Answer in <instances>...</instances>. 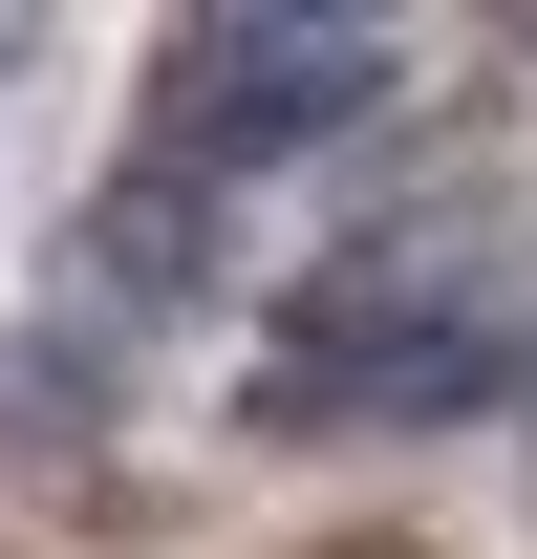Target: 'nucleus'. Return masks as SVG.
Segmentation results:
<instances>
[{
    "instance_id": "nucleus-1",
    "label": "nucleus",
    "mask_w": 537,
    "mask_h": 559,
    "mask_svg": "<svg viewBox=\"0 0 537 559\" xmlns=\"http://www.w3.org/2000/svg\"><path fill=\"white\" fill-rule=\"evenodd\" d=\"M387 108V44L366 22H215L194 66H172V151L237 173V151H301V130H366Z\"/></svg>"
},
{
    "instance_id": "nucleus-2",
    "label": "nucleus",
    "mask_w": 537,
    "mask_h": 559,
    "mask_svg": "<svg viewBox=\"0 0 537 559\" xmlns=\"http://www.w3.org/2000/svg\"><path fill=\"white\" fill-rule=\"evenodd\" d=\"M516 345L494 323H301L259 366V430H430V409H494Z\"/></svg>"
}]
</instances>
